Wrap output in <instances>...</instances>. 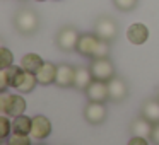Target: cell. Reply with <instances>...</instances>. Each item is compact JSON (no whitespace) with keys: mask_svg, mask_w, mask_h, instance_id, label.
I'll return each mask as SVG.
<instances>
[{"mask_svg":"<svg viewBox=\"0 0 159 145\" xmlns=\"http://www.w3.org/2000/svg\"><path fill=\"white\" fill-rule=\"evenodd\" d=\"M24 109H26V101L21 94H9L5 90L0 94V111H2V114L16 118L24 114Z\"/></svg>","mask_w":159,"mask_h":145,"instance_id":"1","label":"cell"},{"mask_svg":"<svg viewBox=\"0 0 159 145\" xmlns=\"http://www.w3.org/2000/svg\"><path fill=\"white\" fill-rule=\"evenodd\" d=\"M14 24H16V28H17V31L21 33V34H28L29 36L38 29L39 19L31 9H22V11H19L17 15H16Z\"/></svg>","mask_w":159,"mask_h":145,"instance_id":"2","label":"cell"},{"mask_svg":"<svg viewBox=\"0 0 159 145\" xmlns=\"http://www.w3.org/2000/svg\"><path fill=\"white\" fill-rule=\"evenodd\" d=\"M91 72H93L96 80H103V82H110L115 77V67L110 58H93L91 63Z\"/></svg>","mask_w":159,"mask_h":145,"instance_id":"3","label":"cell"},{"mask_svg":"<svg viewBox=\"0 0 159 145\" xmlns=\"http://www.w3.org/2000/svg\"><path fill=\"white\" fill-rule=\"evenodd\" d=\"M79 31L72 26H65L63 29H60V33L57 34V45L63 51H74L77 50V43H79Z\"/></svg>","mask_w":159,"mask_h":145,"instance_id":"4","label":"cell"},{"mask_svg":"<svg viewBox=\"0 0 159 145\" xmlns=\"http://www.w3.org/2000/svg\"><path fill=\"white\" fill-rule=\"evenodd\" d=\"M101 43V38L94 33V34H80L79 43H77V51L82 56H87V58H94L98 51V46Z\"/></svg>","mask_w":159,"mask_h":145,"instance_id":"5","label":"cell"},{"mask_svg":"<svg viewBox=\"0 0 159 145\" xmlns=\"http://www.w3.org/2000/svg\"><path fill=\"white\" fill-rule=\"evenodd\" d=\"M94 29H96V34L104 41H113L118 34V26L111 17H99L96 21Z\"/></svg>","mask_w":159,"mask_h":145,"instance_id":"6","label":"cell"},{"mask_svg":"<svg viewBox=\"0 0 159 145\" xmlns=\"http://www.w3.org/2000/svg\"><path fill=\"white\" fill-rule=\"evenodd\" d=\"M108 116V109L104 106V103H94V101H89V104L84 109V118L89 121L91 125H99L106 120Z\"/></svg>","mask_w":159,"mask_h":145,"instance_id":"7","label":"cell"},{"mask_svg":"<svg viewBox=\"0 0 159 145\" xmlns=\"http://www.w3.org/2000/svg\"><path fill=\"white\" fill-rule=\"evenodd\" d=\"M86 94H87V97H89V101H94V103H106V101L110 99L108 82L94 79L93 82H91V86L86 89Z\"/></svg>","mask_w":159,"mask_h":145,"instance_id":"8","label":"cell"},{"mask_svg":"<svg viewBox=\"0 0 159 145\" xmlns=\"http://www.w3.org/2000/svg\"><path fill=\"white\" fill-rule=\"evenodd\" d=\"M52 133V123L46 116L38 114L33 116V126H31V138L34 140H45Z\"/></svg>","mask_w":159,"mask_h":145,"instance_id":"9","label":"cell"},{"mask_svg":"<svg viewBox=\"0 0 159 145\" xmlns=\"http://www.w3.org/2000/svg\"><path fill=\"white\" fill-rule=\"evenodd\" d=\"M75 82V68L69 63H60L57 65V80L55 84L60 87H70Z\"/></svg>","mask_w":159,"mask_h":145,"instance_id":"10","label":"cell"},{"mask_svg":"<svg viewBox=\"0 0 159 145\" xmlns=\"http://www.w3.org/2000/svg\"><path fill=\"white\" fill-rule=\"evenodd\" d=\"M149 38V29L147 26H144L142 22H134L132 26H128L127 29V39L132 45H144Z\"/></svg>","mask_w":159,"mask_h":145,"instance_id":"11","label":"cell"},{"mask_svg":"<svg viewBox=\"0 0 159 145\" xmlns=\"http://www.w3.org/2000/svg\"><path fill=\"white\" fill-rule=\"evenodd\" d=\"M108 90H110V99L118 103V101H123L128 94V87L123 82V79L120 77H113V79L108 82Z\"/></svg>","mask_w":159,"mask_h":145,"instance_id":"12","label":"cell"},{"mask_svg":"<svg viewBox=\"0 0 159 145\" xmlns=\"http://www.w3.org/2000/svg\"><path fill=\"white\" fill-rule=\"evenodd\" d=\"M36 79L41 86H50L57 80V65L55 63H50V62H45L41 65V68L38 70L36 73Z\"/></svg>","mask_w":159,"mask_h":145,"instance_id":"13","label":"cell"},{"mask_svg":"<svg viewBox=\"0 0 159 145\" xmlns=\"http://www.w3.org/2000/svg\"><path fill=\"white\" fill-rule=\"evenodd\" d=\"M152 126H154V125H152L151 121L147 120V118L140 116V118H137V120H134V123H132V128H130V131L135 135V137L151 138Z\"/></svg>","mask_w":159,"mask_h":145,"instance_id":"14","label":"cell"},{"mask_svg":"<svg viewBox=\"0 0 159 145\" xmlns=\"http://www.w3.org/2000/svg\"><path fill=\"white\" fill-rule=\"evenodd\" d=\"M93 80H94V75L91 72V68H86V67H77L75 68V82H74V87H77L79 90H86L91 86Z\"/></svg>","mask_w":159,"mask_h":145,"instance_id":"15","label":"cell"},{"mask_svg":"<svg viewBox=\"0 0 159 145\" xmlns=\"http://www.w3.org/2000/svg\"><path fill=\"white\" fill-rule=\"evenodd\" d=\"M7 73H9V84H11V87L12 89H19L21 84L24 82L28 72L21 65H11V67H7Z\"/></svg>","mask_w":159,"mask_h":145,"instance_id":"16","label":"cell"},{"mask_svg":"<svg viewBox=\"0 0 159 145\" xmlns=\"http://www.w3.org/2000/svg\"><path fill=\"white\" fill-rule=\"evenodd\" d=\"M43 63L45 62L41 60V56L36 55V53H28V55H24L21 60V67L26 72H31V73H38V70L41 68Z\"/></svg>","mask_w":159,"mask_h":145,"instance_id":"17","label":"cell"},{"mask_svg":"<svg viewBox=\"0 0 159 145\" xmlns=\"http://www.w3.org/2000/svg\"><path fill=\"white\" fill-rule=\"evenodd\" d=\"M31 126H33V118L29 116H16L12 121V133H21V135H31Z\"/></svg>","mask_w":159,"mask_h":145,"instance_id":"18","label":"cell"},{"mask_svg":"<svg viewBox=\"0 0 159 145\" xmlns=\"http://www.w3.org/2000/svg\"><path fill=\"white\" fill-rule=\"evenodd\" d=\"M142 116L147 118L152 125L159 123V101H145L142 106Z\"/></svg>","mask_w":159,"mask_h":145,"instance_id":"19","label":"cell"},{"mask_svg":"<svg viewBox=\"0 0 159 145\" xmlns=\"http://www.w3.org/2000/svg\"><path fill=\"white\" fill-rule=\"evenodd\" d=\"M36 84H39V82H38V79H36V73H31V72H28V73H26V79H24V82L21 84V87H19L17 90H19L21 94H29L31 90H34Z\"/></svg>","mask_w":159,"mask_h":145,"instance_id":"20","label":"cell"},{"mask_svg":"<svg viewBox=\"0 0 159 145\" xmlns=\"http://www.w3.org/2000/svg\"><path fill=\"white\" fill-rule=\"evenodd\" d=\"M5 142H7V145H31V135L11 133V137Z\"/></svg>","mask_w":159,"mask_h":145,"instance_id":"21","label":"cell"},{"mask_svg":"<svg viewBox=\"0 0 159 145\" xmlns=\"http://www.w3.org/2000/svg\"><path fill=\"white\" fill-rule=\"evenodd\" d=\"M0 126H2L0 128V138L5 142L12 133V123L9 121L7 114H2V116H0Z\"/></svg>","mask_w":159,"mask_h":145,"instance_id":"22","label":"cell"},{"mask_svg":"<svg viewBox=\"0 0 159 145\" xmlns=\"http://www.w3.org/2000/svg\"><path fill=\"white\" fill-rule=\"evenodd\" d=\"M113 4L116 5V9H120L123 12H128L137 7V0H113Z\"/></svg>","mask_w":159,"mask_h":145,"instance_id":"23","label":"cell"},{"mask_svg":"<svg viewBox=\"0 0 159 145\" xmlns=\"http://www.w3.org/2000/svg\"><path fill=\"white\" fill-rule=\"evenodd\" d=\"M0 53H2V60H0V65H2V68H7V67L14 65V56H12L11 50L0 48Z\"/></svg>","mask_w":159,"mask_h":145,"instance_id":"24","label":"cell"},{"mask_svg":"<svg viewBox=\"0 0 159 145\" xmlns=\"http://www.w3.org/2000/svg\"><path fill=\"white\" fill-rule=\"evenodd\" d=\"M7 87H11V84H9V73H7V68H2L0 70V90L4 92V90H7Z\"/></svg>","mask_w":159,"mask_h":145,"instance_id":"25","label":"cell"},{"mask_svg":"<svg viewBox=\"0 0 159 145\" xmlns=\"http://www.w3.org/2000/svg\"><path fill=\"white\" fill-rule=\"evenodd\" d=\"M127 145H149V142H147V138H144V137H132L130 140H128V143Z\"/></svg>","mask_w":159,"mask_h":145,"instance_id":"26","label":"cell"},{"mask_svg":"<svg viewBox=\"0 0 159 145\" xmlns=\"http://www.w3.org/2000/svg\"><path fill=\"white\" fill-rule=\"evenodd\" d=\"M151 140L154 142V143H157V145H159V123H154V126H152Z\"/></svg>","mask_w":159,"mask_h":145,"instance_id":"27","label":"cell"},{"mask_svg":"<svg viewBox=\"0 0 159 145\" xmlns=\"http://www.w3.org/2000/svg\"><path fill=\"white\" fill-rule=\"evenodd\" d=\"M36 2H45V0H36Z\"/></svg>","mask_w":159,"mask_h":145,"instance_id":"28","label":"cell"}]
</instances>
